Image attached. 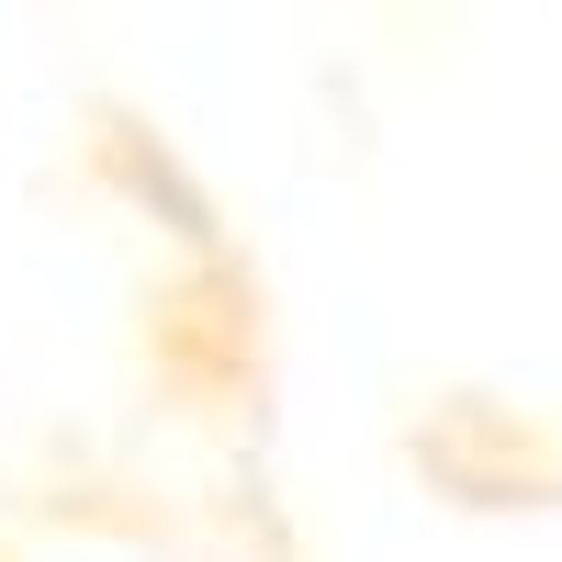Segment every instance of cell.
Listing matches in <instances>:
<instances>
[{"mask_svg":"<svg viewBox=\"0 0 562 562\" xmlns=\"http://www.w3.org/2000/svg\"><path fill=\"white\" fill-rule=\"evenodd\" d=\"M147 371L192 405V416H259L270 394V315H259V270L237 259H192L180 281L147 293Z\"/></svg>","mask_w":562,"mask_h":562,"instance_id":"obj_1","label":"cell"},{"mask_svg":"<svg viewBox=\"0 0 562 562\" xmlns=\"http://www.w3.org/2000/svg\"><path fill=\"white\" fill-rule=\"evenodd\" d=\"M405 461L450 506H562V439L529 405H495V394H439L405 428Z\"/></svg>","mask_w":562,"mask_h":562,"instance_id":"obj_2","label":"cell"}]
</instances>
